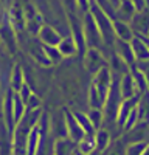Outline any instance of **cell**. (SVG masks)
<instances>
[{"instance_id": "cell-10", "label": "cell", "mask_w": 149, "mask_h": 155, "mask_svg": "<svg viewBox=\"0 0 149 155\" xmlns=\"http://www.w3.org/2000/svg\"><path fill=\"white\" fill-rule=\"evenodd\" d=\"M129 44H131V48H132V53H134L135 62L149 61V48H147V45H146V42H144L143 37L135 36Z\"/></svg>"}, {"instance_id": "cell-27", "label": "cell", "mask_w": 149, "mask_h": 155, "mask_svg": "<svg viewBox=\"0 0 149 155\" xmlns=\"http://www.w3.org/2000/svg\"><path fill=\"white\" fill-rule=\"evenodd\" d=\"M144 143H134L131 146L126 147V152H124V155H141L143 149H144Z\"/></svg>"}, {"instance_id": "cell-8", "label": "cell", "mask_w": 149, "mask_h": 155, "mask_svg": "<svg viewBox=\"0 0 149 155\" xmlns=\"http://www.w3.org/2000/svg\"><path fill=\"white\" fill-rule=\"evenodd\" d=\"M118 88H120V95L123 99H129V98H134L137 95H140L137 92V87H135V82H134V78L129 73L123 74L118 81Z\"/></svg>"}, {"instance_id": "cell-18", "label": "cell", "mask_w": 149, "mask_h": 155, "mask_svg": "<svg viewBox=\"0 0 149 155\" xmlns=\"http://www.w3.org/2000/svg\"><path fill=\"white\" fill-rule=\"evenodd\" d=\"M137 113H138V121H149V90L140 95Z\"/></svg>"}, {"instance_id": "cell-31", "label": "cell", "mask_w": 149, "mask_h": 155, "mask_svg": "<svg viewBox=\"0 0 149 155\" xmlns=\"http://www.w3.org/2000/svg\"><path fill=\"white\" fill-rule=\"evenodd\" d=\"M146 37H147V39H149V33H147V36H146Z\"/></svg>"}, {"instance_id": "cell-6", "label": "cell", "mask_w": 149, "mask_h": 155, "mask_svg": "<svg viewBox=\"0 0 149 155\" xmlns=\"http://www.w3.org/2000/svg\"><path fill=\"white\" fill-rule=\"evenodd\" d=\"M64 113H65V123H67V137L71 141H74V143H79V141L85 137L84 130L81 129V126L76 121V118H74L73 112L64 110Z\"/></svg>"}, {"instance_id": "cell-9", "label": "cell", "mask_w": 149, "mask_h": 155, "mask_svg": "<svg viewBox=\"0 0 149 155\" xmlns=\"http://www.w3.org/2000/svg\"><path fill=\"white\" fill-rule=\"evenodd\" d=\"M138 99H140V95H137L134 98H129V99H123L121 104H120V109H118V115H117V124L123 129L124 123H126L127 116L131 115V112L137 107L138 104Z\"/></svg>"}, {"instance_id": "cell-24", "label": "cell", "mask_w": 149, "mask_h": 155, "mask_svg": "<svg viewBox=\"0 0 149 155\" xmlns=\"http://www.w3.org/2000/svg\"><path fill=\"white\" fill-rule=\"evenodd\" d=\"M42 48H44L45 58H47V61H48L50 64H56V62H59V61L62 59V56H61V53L58 51L56 47H47V45H42Z\"/></svg>"}, {"instance_id": "cell-20", "label": "cell", "mask_w": 149, "mask_h": 155, "mask_svg": "<svg viewBox=\"0 0 149 155\" xmlns=\"http://www.w3.org/2000/svg\"><path fill=\"white\" fill-rule=\"evenodd\" d=\"M9 84H11V90H12V92H19V90L22 88V85L25 84V73L22 71L20 65H16L14 70H12Z\"/></svg>"}, {"instance_id": "cell-28", "label": "cell", "mask_w": 149, "mask_h": 155, "mask_svg": "<svg viewBox=\"0 0 149 155\" xmlns=\"http://www.w3.org/2000/svg\"><path fill=\"white\" fill-rule=\"evenodd\" d=\"M124 152H126V147H124L121 143H117L114 146V149L109 152V155H124Z\"/></svg>"}, {"instance_id": "cell-19", "label": "cell", "mask_w": 149, "mask_h": 155, "mask_svg": "<svg viewBox=\"0 0 149 155\" xmlns=\"http://www.w3.org/2000/svg\"><path fill=\"white\" fill-rule=\"evenodd\" d=\"M93 140H95V149L104 150L110 144V134L106 130V129H98V130L95 132V135H93Z\"/></svg>"}, {"instance_id": "cell-1", "label": "cell", "mask_w": 149, "mask_h": 155, "mask_svg": "<svg viewBox=\"0 0 149 155\" xmlns=\"http://www.w3.org/2000/svg\"><path fill=\"white\" fill-rule=\"evenodd\" d=\"M89 12L92 14L96 27L99 30V34H101L103 37V44L104 45H114L117 37H115V33H114V20H112L107 14H104V12L101 11V8H99L96 3H93L89 9Z\"/></svg>"}, {"instance_id": "cell-17", "label": "cell", "mask_w": 149, "mask_h": 155, "mask_svg": "<svg viewBox=\"0 0 149 155\" xmlns=\"http://www.w3.org/2000/svg\"><path fill=\"white\" fill-rule=\"evenodd\" d=\"M56 48H58V51L61 53L62 58H71L78 51L76 50V45H74L73 39H71V36H67L64 39H61V42L58 44Z\"/></svg>"}, {"instance_id": "cell-23", "label": "cell", "mask_w": 149, "mask_h": 155, "mask_svg": "<svg viewBox=\"0 0 149 155\" xmlns=\"http://www.w3.org/2000/svg\"><path fill=\"white\" fill-rule=\"evenodd\" d=\"M87 118H89V121L93 126L95 130L101 129V126L104 124V113H103V110H99V109H89V112H87Z\"/></svg>"}, {"instance_id": "cell-30", "label": "cell", "mask_w": 149, "mask_h": 155, "mask_svg": "<svg viewBox=\"0 0 149 155\" xmlns=\"http://www.w3.org/2000/svg\"><path fill=\"white\" fill-rule=\"evenodd\" d=\"M141 155H149V144H146V146H144V149H143Z\"/></svg>"}, {"instance_id": "cell-11", "label": "cell", "mask_w": 149, "mask_h": 155, "mask_svg": "<svg viewBox=\"0 0 149 155\" xmlns=\"http://www.w3.org/2000/svg\"><path fill=\"white\" fill-rule=\"evenodd\" d=\"M85 67L90 73H96L98 70H101L104 65V58L103 54L99 53L98 50L95 48H89L85 53Z\"/></svg>"}, {"instance_id": "cell-26", "label": "cell", "mask_w": 149, "mask_h": 155, "mask_svg": "<svg viewBox=\"0 0 149 155\" xmlns=\"http://www.w3.org/2000/svg\"><path fill=\"white\" fill-rule=\"evenodd\" d=\"M17 95H19V98L23 101V104L27 106V102H28V99L31 98V95H33V92H31V88H30V85L25 82L23 85H22V88L19 90V92H16Z\"/></svg>"}, {"instance_id": "cell-7", "label": "cell", "mask_w": 149, "mask_h": 155, "mask_svg": "<svg viewBox=\"0 0 149 155\" xmlns=\"http://www.w3.org/2000/svg\"><path fill=\"white\" fill-rule=\"evenodd\" d=\"M135 12H137V8H135L132 0H121L118 3V6L115 8V19L114 20L131 23V20L135 16Z\"/></svg>"}, {"instance_id": "cell-22", "label": "cell", "mask_w": 149, "mask_h": 155, "mask_svg": "<svg viewBox=\"0 0 149 155\" xmlns=\"http://www.w3.org/2000/svg\"><path fill=\"white\" fill-rule=\"evenodd\" d=\"M76 150L82 155H90L95 150V140L90 135H85L79 143H76Z\"/></svg>"}, {"instance_id": "cell-5", "label": "cell", "mask_w": 149, "mask_h": 155, "mask_svg": "<svg viewBox=\"0 0 149 155\" xmlns=\"http://www.w3.org/2000/svg\"><path fill=\"white\" fill-rule=\"evenodd\" d=\"M50 135H53L56 140L68 138L67 137V123L64 110H59L50 116Z\"/></svg>"}, {"instance_id": "cell-25", "label": "cell", "mask_w": 149, "mask_h": 155, "mask_svg": "<svg viewBox=\"0 0 149 155\" xmlns=\"http://www.w3.org/2000/svg\"><path fill=\"white\" fill-rule=\"evenodd\" d=\"M137 124H138V113H137V107H135L131 112V115L127 116V120H126V123H124L123 129H124V130H132Z\"/></svg>"}, {"instance_id": "cell-4", "label": "cell", "mask_w": 149, "mask_h": 155, "mask_svg": "<svg viewBox=\"0 0 149 155\" xmlns=\"http://www.w3.org/2000/svg\"><path fill=\"white\" fill-rule=\"evenodd\" d=\"M129 25L135 36L146 37L149 33V6L143 8L141 11H137Z\"/></svg>"}, {"instance_id": "cell-29", "label": "cell", "mask_w": 149, "mask_h": 155, "mask_svg": "<svg viewBox=\"0 0 149 155\" xmlns=\"http://www.w3.org/2000/svg\"><path fill=\"white\" fill-rule=\"evenodd\" d=\"M132 2H134L137 11H141L143 8H146V2H144V0H132Z\"/></svg>"}, {"instance_id": "cell-12", "label": "cell", "mask_w": 149, "mask_h": 155, "mask_svg": "<svg viewBox=\"0 0 149 155\" xmlns=\"http://www.w3.org/2000/svg\"><path fill=\"white\" fill-rule=\"evenodd\" d=\"M37 34H39V39L42 45H47V47H58V44L61 42V34L51 28L48 27V25H44V27L39 28V31H37Z\"/></svg>"}, {"instance_id": "cell-21", "label": "cell", "mask_w": 149, "mask_h": 155, "mask_svg": "<svg viewBox=\"0 0 149 155\" xmlns=\"http://www.w3.org/2000/svg\"><path fill=\"white\" fill-rule=\"evenodd\" d=\"M73 115H74V118H76V121L79 123V126H81V129L84 130V134L93 137L96 130L93 129V126L90 124L89 118H87V113H84V112H73Z\"/></svg>"}, {"instance_id": "cell-16", "label": "cell", "mask_w": 149, "mask_h": 155, "mask_svg": "<svg viewBox=\"0 0 149 155\" xmlns=\"http://www.w3.org/2000/svg\"><path fill=\"white\" fill-rule=\"evenodd\" d=\"M11 104H12V116H14V124H17L23 115L27 113V106L23 104V101L19 98V95L16 92H12L11 95Z\"/></svg>"}, {"instance_id": "cell-13", "label": "cell", "mask_w": 149, "mask_h": 155, "mask_svg": "<svg viewBox=\"0 0 149 155\" xmlns=\"http://www.w3.org/2000/svg\"><path fill=\"white\" fill-rule=\"evenodd\" d=\"M115 51H117V56L126 64L127 67L134 65L135 64V59H134V53H132V48H131V44L129 42H124V41H115Z\"/></svg>"}, {"instance_id": "cell-3", "label": "cell", "mask_w": 149, "mask_h": 155, "mask_svg": "<svg viewBox=\"0 0 149 155\" xmlns=\"http://www.w3.org/2000/svg\"><path fill=\"white\" fill-rule=\"evenodd\" d=\"M112 71L107 68V67H103L101 70H98L95 73V78H93V88L96 90V93L99 95V98L103 99V102H106V98H107V93L110 90V85H112Z\"/></svg>"}, {"instance_id": "cell-14", "label": "cell", "mask_w": 149, "mask_h": 155, "mask_svg": "<svg viewBox=\"0 0 149 155\" xmlns=\"http://www.w3.org/2000/svg\"><path fill=\"white\" fill-rule=\"evenodd\" d=\"M76 152V143L70 138H59L55 140L53 155H73Z\"/></svg>"}, {"instance_id": "cell-15", "label": "cell", "mask_w": 149, "mask_h": 155, "mask_svg": "<svg viewBox=\"0 0 149 155\" xmlns=\"http://www.w3.org/2000/svg\"><path fill=\"white\" fill-rule=\"evenodd\" d=\"M114 33L118 41H124V42H131L135 37L131 25L126 22H120V20H114Z\"/></svg>"}, {"instance_id": "cell-2", "label": "cell", "mask_w": 149, "mask_h": 155, "mask_svg": "<svg viewBox=\"0 0 149 155\" xmlns=\"http://www.w3.org/2000/svg\"><path fill=\"white\" fill-rule=\"evenodd\" d=\"M82 33H84V39H85V45L89 48H95L98 50L99 47H103V37L99 34V30L96 27V23L92 17L90 12H87L84 17V23H82Z\"/></svg>"}]
</instances>
